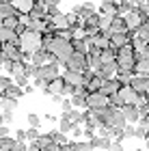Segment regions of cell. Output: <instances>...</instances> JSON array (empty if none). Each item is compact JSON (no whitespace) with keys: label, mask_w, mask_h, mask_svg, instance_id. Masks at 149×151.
Returning <instances> with one entry per match:
<instances>
[{"label":"cell","mask_w":149,"mask_h":151,"mask_svg":"<svg viewBox=\"0 0 149 151\" xmlns=\"http://www.w3.org/2000/svg\"><path fill=\"white\" fill-rule=\"evenodd\" d=\"M145 6H147V9H149V0H145Z\"/></svg>","instance_id":"cell-49"},{"label":"cell","mask_w":149,"mask_h":151,"mask_svg":"<svg viewBox=\"0 0 149 151\" xmlns=\"http://www.w3.org/2000/svg\"><path fill=\"white\" fill-rule=\"evenodd\" d=\"M117 2H123V0H117Z\"/></svg>","instance_id":"cell-51"},{"label":"cell","mask_w":149,"mask_h":151,"mask_svg":"<svg viewBox=\"0 0 149 151\" xmlns=\"http://www.w3.org/2000/svg\"><path fill=\"white\" fill-rule=\"evenodd\" d=\"M65 69H69V71H78V73H82L89 69V56H86L84 52H73L69 60L65 63Z\"/></svg>","instance_id":"cell-5"},{"label":"cell","mask_w":149,"mask_h":151,"mask_svg":"<svg viewBox=\"0 0 149 151\" xmlns=\"http://www.w3.org/2000/svg\"><path fill=\"white\" fill-rule=\"evenodd\" d=\"M99 60H101V65L117 63V50H112V47H108V50H101V52H99Z\"/></svg>","instance_id":"cell-19"},{"label":"cell","mask_w":149,"mask_h":151,"mask_svg":"<svg viewBox=\"0 0 149 151\" xmlns=\"http://www.w3.org/2000/svg\"><path fill=\"white\" fill-rule=\"evenodd\" d=\"M11 121H13V112H2V123L4 125H9Z\"/></svg>","instance_id":"cell-41"},{"label":"cell","mask_w":149,"mask_h":151,"mask_svg":"<svg viewBox=\"0 0 149 151\" xmlns=\"http://www.w3.org/2000/svg\"><path fill=\"white\" fill-rule=\"evenodd\" d=\"M130 43V35L127 32H112V37H110V47L112 50H119V47H123Z\"/></svg>","instance_id":"cell-15"},{"label":"cell","mask_w":149,"mask_h":151,"mask_svg":"<svg viewBox=\"0 0 149 151\" xmlns=\"http://www.w3.org/2000/svg\"><path fill=\"white\" fill-rule=\"evenodd\" d=\"M65 88L67 84L63 82V78H54L50 82H45V86H43V93H48V95H65Z\"/></svg>","instance_id":"cell-9"},{"label":"cell","mask_w":149,"mask_h":151,"mask_svg":"<svg viewBox=\"0 0 149 151\" xmlns=\"http://www.w3.org/2000/svg\"><path fill=\"white\" fill-rule=\"evenodd\" d=\"M145 142H147V151H149V138H147V140H145Z\"/></svg>","instance_id":"cell-50"},{"label":"cell","mask_w":149,"mask_h":151,"mask_svg":"<svg viewBox=\"0 0 149 151\" xmlns=\"http://www.w3.org/2000/svg\"><path fill=\"white\" fill-rule=\"evenodd\" d=\"M136 37L143 41V43H149V24H140L136 28Z\"/></svg>","instance_id":"cell-29"},{"label":"cell","mask_w":149,"mask_h":151,"mask_svg":"<svg viewBox=\"0 0 149 151\" xmlns=\"http://www.w3.org/2000/svg\"><path fill=\"white\" fill-rule=\"evenodd\" d=\"M9 2L13 4V9H15L17 15H28L37 0H9Z\"/></svg>","instance_id":"cell-13"},{"label":"cell","mask_w":149,"mask_h":151,"mask_svg":"<svg viewBox=\"0 0 149 151\" xmlns=\"http://www.w3.org/2000/svg\"><path fill=\"white\" fill-rule=\"evenodd\" d=\"M6 136H9V127H6V125H0V140L6 138Z\"/></svg>","instance_id":"cell-45"},{"label":"cell","mask_w":149,"mask_h":151,"mask_svg":"<svg viewBox=\"0 0 149 151\" xmlns=\"http://www.w3.org/2000/svg\"><path fill=\"white\" fill-rule=\"evenodd\" d=\"M0 41H2V43H15V45H17V35H15V30L0 26Z\"/></svg>","instance_id":"cell-17"},{"label":"cell","mask_w":149,"mask_h":151,"mask_svg":"<svg viewBox=\"0 0 149 151\" xmlns=\"http://www.w3.org/2000/svg\"><path fill=\"white\" fill-rule=\"evenodd\" d=\"M11 15H17L15 9H13V4L9 0H2V2H0V22L6 19V17H11Z\"/></svg>","instance_id":"cell-18"},{"label":"cell","mask_w":149,"mask_h":151,"mask_svg":"<svg viewBox=\"0 0 149 151\" xmlns=\"http://www.w3.org/2000/svg\"><path fill=\"white\" fill-rule=\"evenodd\" d=\"M106 106H108L106 95H101L99 91L89 93V97H86V108H89V110H99V108H106Z\"/></svg>","instance_id":"cell-8"},{"label":"cell","mask_w":149,"mask_h":151,"mask_svg":"<svg viewBox=\"0 0 149 151\" xmlns=\"http://www.w3.org/2000/svg\"><path fill=\"white\" fill-rule=\"evenodd\" d=\"M134 65H136V52L134 47L127 43L117 50V71H132L134 73Z\"/></svg>","instance_id":"cell-3"},{"label":"cell","mask_w":149,"mask_h":151,"mask_svg":"<svg viewBox=\"0 0 149 151\" xmlns=\"http://www.w3.org/2000/svg\"><path fill=\"white\" fill-rule=\"evenodd\" d=\"M89 142H91V147H93V149H104V151H106L108 147H110L112 138H110V136H91Z\"/></svg>","instance_id":"cell-16"},{"label":"cell","mask_w":149,"mask_h":151,"mask_svg":"<svg viewBox=\"0 0 149 151\" xmlns=\"http://www.w3.org/2000/svg\"><path fill=\"white\" fill-rule=\"evenodd\" d=\"M71 134H73V136H76V138H78V136L82 134V127H80V125H73V129H71Z\"/></svg>","instance_id":"cell-46"},{"label":"cell","mask_w":149,"mask_h":151,"mask_svg":"<svg viewBox=\"0 0 149 151\" xmlns=\"http://www.w3.org/2000/svg\"><path fill=\"white\" fill-rule=\"evenodd\" d=\"M134 134H136V127L134 125H125L123 127V138H132Z\"/></svg>","instance_id":"cell-38"},{"label":"cell","mask_w":149,"mask_h":151,"mask_svg":"<svg viewBox=\"0 0 149 151\" xmlns=\"http://www.w3.org/2000/svg\"><path fill=\"white\" fill-rule=\"evenodd\" d=\"M0 106H2V112H13L17 108V99L13 97H2L0 99Z\"/></svg>","instance_id":"cell-25"},{"label":"cell","mask_w":149,"mask_h":151,"mask_svg":"<svg viewBox=\"0 0 149 151\" xmlns=\"http://www.w3.org/2000/svg\"><path fill=\"white\" fill-rule=\"evenodd\" d=\"M73 125H76V123H73L69 116H67L65 112H63V116H60V121H58V132H63V134H69L71 129H73Z\"/></svg>","instance_id":"cell-21"},{"label":"cell","mask_w":149,"mask_h":151,"mask_svg":"<svg viewBox=\"0 0 149 151\" xmlns=\"http://www.w3.org/2000/svg\"><path fill=\"white\" fill-rule=\"evenodd\" d=\"M0 2H2V0H0Z\"/></svg>","instance_id":"cell-53"},{"label":"cell","mask_w":149,"mask_h":151,"mask_svg":"<svg viewBox=\"0 0 149 151\" xmlns=\"http://www.w3.org/2000/svg\"><path fill=\"white\" fill-rule=\"evenodd\" d=\"M104 4H117V0H104Z\"/></svg>","instance_id":"cell-48"},{"label":"cell","mask_w":149,"mask_h":151,"mask_svg":"<svg viewBox=\"0 0 149 151\" xmlns=\"http://www.w3.org/2000/svg\"><path fill=\"white\" fill-rule=\"evenodd\" d=\"M117 95H119V99H121V104H123V106H125V104H138L140 97H143V95H138L130 84H123V86L119 88Z\"/></svg>","instance_id":"cell-7"},{"label":"cell","mask_w":149,"mask_h":151,"mask_svg":"<svg viewBox=\"0 0 149 151\" xmlns=\"http://www.w3.org/2000/svg\"><path fill=\"white\" fill-rule=\"evenodd\" d=\"M138 123H140V125H149V110L140 114V121H138Z\"/></svg>","instance_id":"cell-44"},{"label":"cell","mask_w":149,"mask_h":151,"mask_svg":"<svg viewBox=\"0 0 149 151\" xmlns=\"http://www.w3.org/2000/svg\"><path fill=\"white\" fill-rule=\"evenodd\" d=\"M26 151H41V149H39V145H37V142H32V145H30L28 149H26Z\"/></svg>","instance_id":"cell-47"},{"label":"cell","mask_w":149,"mask_h":151,"mask_svg":"<svg viewBox=\"0 0 149 151\" xmlns=\"http://www.w3.org/2000/svg\"><path fill=\"white\" fill-rule=\"evenodd\" d=\"M13 84H17V86H22V88H26V86H28V76H26V73L13 76Z\"/></svg>","instance_id":"cell-32"},{"label":"cell","mask_w":149,"mask_h":151,"mask_svg":"<svg viewBox=\"0 0 149 151\" xmlns=\"http://www.w3.org/2000/svg\"><path fill=\"white\" fill-rule=\"evenodd\" d=\"M110 30H112V32H127V26H125V22H123V17H112Z\"/></svg>","instance_id":"cell-28"},{"label":"cell","mask_w":149,"mask_h":151,"mask_svg":"<svg viewBox=\"0 0 149 151\" xmlns=\"http://www.w3.org/2000/svg\"><path fill=\"white\" fill-rule=\"evenodd\" d=\"M123 22H125V26H127V32H136V28L140 26V13H138L136 6L123 15Z\"/></svg>","instance_id":"cell-11"},{"label":"cell","mask_w":149,"mask_h":151,"mask_svg":"<svg viewBox=\"0 0 149 151\" xmlns=\"http://www.w3.org/2000/svg\"><path fill=\"white\" fill-rule=\"evenodd\" d=\"M136 151H143V149H136Z\"/></svg>","instance_id":"cell-52"},{"label":"cell","mask_w":149,"mask_h":151,"mask_svg":"<svg viewBox=\"0 0 149 151\" xmlns=\"http://www.w3.org/2000/svg\"><path fill=\"white\" fill-rule=\"evenodd\" d=\"M15 140H19V142L26 140V129H17L15 132Z\"/></svg>","instance_id":"cell-40"},{"label":"cell","mask_w":149,"mask_h":151,"mask_svg":"<svg viewBox=\"0 0 149 151\" xmlns=\"http://www.w3.org/2000/svg\"><path fill=\"white\" fill-rule=\"evenodd\" d=\"M2 95H4V97H13V99H19V97L24 95V88H22V86H17V84H11L9 88H4V91H2Z\"/></svg>","instance_id":"cell-22"},{"label":"cell","mask_w":149,"mask_h":151,"mask_svg":"<svg viewBox=\"0 0 149 151\" xmlns=\"http://www.w3.org/2000/svg\"><path fill=\"white\" fill-rule=\"evenodd\" d=\"M58 106H60V110H63V112H69L71 108H73V106H71V99H67V97L60 99V104H58Z\"/></svg>","instance_id":"cell-37"},{"label":"cell","mask_w":149,"mask_h":151,"mask_svg":"<svg viewBox=\"0 0 149 151\" xmlns=\"http://www.w3.org/2000/svg\"><path fill=\"white\" fill-rule=\"evenodd\" d=\"M26 119H28V125H30V127H37V129H39V125H41V119H39V114L30 112Z\"/></svg>","instance_id":"cell-34"},{"label":"cell","mask_w":149,"mask_h":151,"mask_svg":"<svg viewBox=\"0 0 149 151\" xmlns=\"http://www.w3.org/2000/svg\"><path fill=\"white\" fill-rule=\"evenodd\" d=\"M39 2H41L43 6H58L60 0H39Z\"/></svg>","instance_id":"cell-43"},{"label":"cell","mask_w":149,"mask_h":151,"mask_svg":"<svg viewBox=\"0 0 149 151\" xmlns=\"http://www.w3.org/2000/svg\"><path fill=\"white\" fill-rule=\"evenodd\" d=\"M45 50H48L52 56L56 58V63H58V65H65L67 60H69V56H71L73 52H76L69 39H65V37H56V35H54V39L50 41V45L45 47Z\"/></svg>","instance_id":"cell-1"},{"label":"cell","mask_w":149,"mask_h":151,"mask_svg":"<svg viewBox=\"0 0 149 151\" xmlns=\"http://www.w3.org/2000/svg\"><path fill=\"white\" fill-rule=\"evenodd\" d=\"M60 78H63V82H65V84H69V86H84V84H82V73H78V71L65 69Z\"/></svg>","instance_id":"cell-14"},{"label":"cell","mask_w":149,"mask_h":151,"mask_svg":"<svg viewBox=\"0 0 149 151\" xmlns=\"http://www.w3.org/2000/svg\"><path fill=\"white\" fill-rule=\"evenodd\" d=\"M41 39H43L41 32H37V30H28V28H26L22 35L17 37V47H19L22 52L32 54V52L41 50Z\"/></svg>","instance_id":"cell-2"},{"label":"cell","mask_w":149,"mask_h":151,"mask_svg":"<svg viewBox=\"0 0 149 151\" xmlns=\"http://www.w3.org/2000/svg\"><path fill=\"white\" fill-rule=\"evenodd\" d=\"M58 65L56 63H50V65H35V71H32V78L35 80H43V82H50L54 78H58Z\"/></svg>","instance_id":"cell-4"},{"label":"cell","mask_w":149,"mask_h":151,"mask_svg":"<svg viewBox=\"0 0 149 151\" xmlns=\"http://www.w3.org/2000/svg\"><path fill=\"white\" fill-rule=\"evenodd\" d=\"M99 15H104V17H117V4H104V2H101Z\"/></svg>","instance_id":"cell-26"},{"label":"cell","mask_w":149,"mask_h":151,"mask_svg":"<svg viewBox=\"0 0 149 151\" xmlns=\"http://www.w3.org/2000/svg\"><path fill=\"white\" fill-rule=\"evenodd\" d=\"M130 86L138 95H149V76H132Z\"/></svg>","instance_id":"cell-10"},{"label":"cell","mask_w":149,"mask_h":151,"mask_svg":"<svg viewBox=\"0 0 149 151\" xmlns=\"http://www.w3.org/2000/svg\"><path fill=\"white\" fill-rule=\"evenodd\" d=\"M13 145H15V138H11V136H6V138L0 140V151H11Z\"/></svg>","instance_id":"cell-31"},{"label":"cell","mask_w":149,"mask_h":151,"mask_svg":"<svg viewBox=\"0 0 149 151\" xmlns=\"http://www.w3.org/2000/svg\"><path fill=\"white\" fill-rule=\"evenodd\" d=\"M11 84H13V78H11V76H2V78H0V91L9 88Z\"/></svg>","instance_id":"cell-35"},{"label":"cell","mask_w":149,"mask_h":151,"mask_svg":"<svg viewBox=\"0 0 149 151\" xmlns=\"http://www.w3.org/2000/svg\"><path fill=\"white\" fill-rule=\"evenodd\" d=\"M50 136H52V142H56V145L63 149L65 145H67V134H63V132H58V129H54V132H50Z\"/></svg>","instance_id":"cell-27"},{"label":"cell","mask_w":149,"mask_h":151,"mask_svg":"<svg viewBox=\"0 0 149 151\" xmlns=\"http://www.w3.org/2000/svg\"><path fill=\"white\" fill-rule=\"evenodd\" d=\"M134 73L136 76H149V58H136Z\"/></svg>","instance_id":"cell-20"},{"label":"cell","mask_w":149,"mask_h":151,"mask_svg":"<svg viewBox=\"0 0 149 151\" xmlns=\"http://www.w3.org/2000/svg\"><path fill=\"white\" fill-rule=\"evenodd\" d=\"M121 86H123V84H121L117 78H112V80H104V82H101V86H99V93H101V95H106V97H110V95L119 93V88H121Z\"/></svg>","instance_id":"cell-12"},{"label":"cell","mask_w":149,"mask_h":151,"mask_svg":"<svg viewBox=\"0 0 149 151\" xmlns=\"http://www.w3.org/2000/svg\"><path fill=\"white\" fill-rule=\"evenodd\" d=\"M26 149H28V147H26L24 142H19V140H15V145H13V149H11V151H26Z\"/></svg>","instance_id":"cell-42"},{"label":"cell","mask_w":149,"mask_h":151,"mask_svg":"<svg viewBox=\"0 0 149 151\" xmlns=\"http://www.w3.org/2000/svg\"><path fill=\"white\" fill-rule=\"evenodd\" d=\"M28 15H30L32 19H45V6H43V4L37 0V2H35V6H32V11L28 13Z\"/></svg>","instance_id":"cell-24"},{"label":"cell","mask_w":149,"mask_h":151,"mask_svg":"<svg viewBox=\"0 0 149 151\" xmlns=\"http://www.w3.org/2000/svg\"><path fill=\"white\" fill-rule=\"evenodd\" d=\"M65 147H67V151H93L89 140H84V142H67Z\"/></svg>","instance_id":"cell-23"},{"label":"cell","mask_w":149,"mask_h":151,"mask_svg":"<svg viewBox=\"0 0 149 151\" xmlns=\"http://www.w3.org/2000/svg\"><path fill=\"white\" fill-rule=\"evenodd\" d=\"M106 151H123V147H121V142H117V140H112V142H110V147H108Z\"/></svg>","instance_id":"cell-39"},{"label":"cell","mask_w":149,"mask_h":151,"mask_svg":"<svg viewBox=\"0 0 149 151\" xmlns=\"http://www.w3.org/2000/svg\"><path fill=\"white\" fill-rule=\"evenodd\" d=\"M134 136H136V138H149V125H140V123H138V125H136V134H134Z\"/></svg>","instance_id":"cell-33"},{"label":"cell","mask_w":149,"mask_h":151,"mask_svg":"<svg viewBox=\"0 0 149 151\" xmlns=\"http://www.w3.org/2000/svg\"><path fill=\"white\" fill-rule=\"evenodd\" d=\"M119 110H121V114H123L127 125H136V123L140 121V110H138L136 104H125V106H121Z\"/></svg>","instance_id":"cell-6"},{"label":"cell","mask_w":149,"mask_h":151,"mask_svg":"<svg viewBox=\"0 0 149 151\" xmlns=\"http://www.w3.org/2000/svg\"><path fill=\"white\" fill-rule=\"evenodd\" d=\"M39 136H41V134H39V129H37V127H30L28 132H26V138H28V140H32V142H35V140L39 138Z\"/></svg>","instance_id":"cell-36"},{"label":"cell","mask_w":149,"mask_h":151,"mask_svg":"<svg viewBox=\"0 0 149 151\" xmlns=\"http://www.w3.org/2000/svg\"><path fill=\"white\" fill-rule=\"evenodd\" d=\"M71 45H73V50H76V52H89V43H86V41H84V37L82 39H71Z\"/></svg>","instance_id":"cell-30"}]
</instances>
